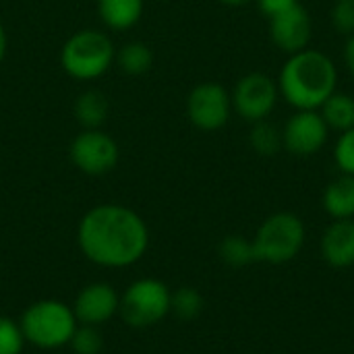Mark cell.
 Masks as SVG:
<instances>
[{
  "label": "cell",
  "instance_id": "obj_1",
  "mask_svg": "<svg viewBox=\"0 0 354 354\" xmlns=\"http://www.w3.org/2000/svg\"><path fill=\"white\" fill-rule=\"evenodd\" d=\"M77 245L87 261L106 270H124L143 259L149 249V228L131 207L102 203L83 214Z\"/></svg>",
  "mask_w": 354,
  "mask_h": 354
},
{
  "label": "cell",
  "instance_id": "obj_2",
  "mask_svg": "<svg viewBox=\"0 0 354 354\" xmlns=\"http://www.w3.org/2000/svg\"><path fill=\"white\" fill-rule=\"evenodd\" d=\"M276 83L280 95L295 110H319L336 91L338 68L328 54L305 48L288 56Z\"/></svg>",
  "mask_w": 354,
  "mask_h": 354
},
{
  "label": "cell",
  "instance_id": "obj_3",
  "mask_svg": "<svg viewBox=\"0 0 354 354\" xmlns=\"http://www.w3.org/2000/svg\"><path fill=\"white\" fill-rule=\"evenodd\" d=\"M19 326L27 344L39 351H58L68 346L79 322L71 305L58 299H41L23 311Z\"/></svg>",
  "mask_w": 354,
  "mask_h": 354
},
{
  "label": "cell",
  "instance_id": "obj_4",
  "mask_svg": "<svg viewBox=\"0 0 354 354\" xmlns=\"http://www.w3.org/2000/svg\"><path fill=\"white\" fill-rule=\"evenodd\" d=\"M116 60L112 39L97 29L75 31L60 50V66L79 81H93L110 71Z\"/></svg>",
  "mask_w": 354,
  "mask_h": 354
},
{
  "label": "cell",
  "instance_id": "obj_5",
  "mask_svg": "<svg viewBox=\"0 0 354 354\" xmlns=\"http://www.w3.org/2000/svg\"><path fill=\"white\" fill-rule=\"evenodd\" d=\"M307 230L303 220L290 212L272 214L257 230L253 239L255 261L270 266H282L292 261L305 245Z\"/></svg>",
  "mask_w": 354,
  "mask_h": 354
},
{
  "label": "cell",
  "instance_id": "obj_6",
  "mask_svg": "<svg viewBox=\"0 0 354 354\" xmlns=\"http://www.w3.org/2000/svg\"><path fill=\"white\" fill-rule=\"evenodd\" d=\"M172 290L158 278H139L120 295L118 315L133 330H147L170 315Z\"/></svg>",
  "mask_w": 354,
  "mask_h": 354
},
{
  "label": "cell",
  "instance_id": "obj_7",
  "mask_svg": "<svg viewBox=\"0 0 354 354\" xmlns=\"http://www.w3.org/2000/svg\"><path fill=\"white\" fill-rule=\"evenodd\" d=\"M232 110L247 122L266 120L280 97L278 83L266 73H247L241 77L230 93Z\"/></svg>",
  "mask_w": 354,
  "mask_h": 354
},
{
  "label": "cell",
  "instance_id": "obj_8",
  "mask_svg": "<svg viewBox=\"0 0 354 354\" xmlns=\"http://www.w3.org/2000/svg\"><path fill=\"white\" fill-rule=\"evenodd\" d=\"M71 162L77 170L89 176H102L116 168L120 149L118 143L100 129H83L71 143Z\"/></svg>",
  "mask_w": 354,
  "mask_h": 354
},
{
  "label": "cell",
  "instance_id": "obj_9",
  "mask_svg": "<svg viewBox=\"0 0 354 354\" xmlns=\"http://www.w3.org/2000/svg\"><path fill=\"white\" fill-rule=\"evenodd\" d=\"M232 114V97L220 83L205 81L191 89L187 97V116L199 131L212 133L222 129Z\"/></svg>",
  "mask_w": 354,
  "mask_h": 354
},
{
  "label": "cell",
  "instance_id": "obj_10",
  "mask_svg": "<svg viewBox=\"0 0 354 354\" xmlns=\"http://www.w3.org/2000/svg\"><path fill=\"white\" fill-rule=\"evenodd\" d=\"M330 129L324 122L319 110H297L282 127L284 149L292 156H315L328 143Z\"/></svg>",
  "mask_w": 354,
  "mask_h": 354
},
{
  "label": "cell",
  "instance_id": "obj_11",
  "mask_svg": "<svg viewBox=\"0 0 354 354\" xmlns=\"http://www.w3.org/2000/svg\"><path fill=\"white\" fill-rule=\"evenodd\" d=\"M71 307L79 324L100 328L118 315L120 295L108 282H91L77 292Z\"/></svg>",
  "mask_w": 354,
  "mask_h": 354
},
{
  "label": "cell",
  "instance_id": "obj_12",
  "mask_svg": "<svg viewBox=\"0 0 354 354\" xmlns=\"http://www.w3.org/2000/svg\"><path fill=\"white\" fill-rule=\"evenodd\" d=\"M268 21H270V37L274 46L286 52L288 56L309 48L313 35V23L309 10L301 2L284 12L274 15Z\"/></svg>",
  "mask_w": 354,
  "mask_h": 354
},
{
  "label": "cell",
  "instance_id": "obj_13",
  "mask_svg": "<svg viewBox=\"0 0 354 354\" xmlns=\"http://www.w3.org/2000/svg\"><path fill=\"white\" fill-rule=\"evenodd\" d=\"M322 257L338 270L354 266V218L334 220L322 236Z\"/></svg>",
  "mask_w": 354,
  "mask_h": 354
},
{
  "label": "cell",
  "instance_id": "obj_14",
  "mask_svg": "<svg viewBox=\"0 0 354 354\" xmlns=\"http://www.w3.org/2000/svg\"><path fill=\"white\" fill-rule=\"evenodd\" d=\"M324 209L332 220L354 218V176L340 174L324 191Z\"/></svg>",
  "mask_w": 354,
  "mask_h": 354
},
{
  "label": "cell",
  "instance_id": "obj_15",
  "mask_svg": "<svg viewBox=\"0 0 354 354\" xmlns=\"http://www.w3.org/2000/svg\"><path fill=\"white\" fill-rule=\"evenodd\" d=\"M143 0H97V12L108 29L124 31L139 23Z\"/></svg>",
  "mask_w": 354,
  "mask_h": 354
},
{
  "label": "cell",
  "instance_id": "obj_16",
  "mask_svg": "<svg viewBox=\"0 0 354 354\" xmlns=\"http://www.w3.org/2000/svg\"><path fill=\"white\" fill-rule=\"evenodd\" d=\"M75 118L83 129H100L110 112V104L108 97L97 91V89H87L83 93L77 95L75 100Z\"/></svg>",
  "mask_w": 354,
  "mask_h": 354
},
{
  "label": "cell",
  "instance_id": "obj_17",
  "mask_svg": "<svg viewBox=\"0 0 354 354\" xmlns=\"http://www.w3.org/2000/svg\"><path fill=\"white\" fill-rule=\"evenodd\" d=\"M319 114L330 131L344 133L354 127V97L344 91H334L324 106L319 108Z\"/></svg>",
  "mask_w": 354,
  "mask_h": 354
},
{
  "label": "cell",
  "instance_id": "obj_18",
  "mask_svg": "<svg viewBox=\"0 0 354 354\" xmlns=\"http://www.w3.org/2000/svg\"><path fill=\"white\" fill-rule=\"evenodd\" d=\"M116 64L124 75H145L153 64V52L143 41H129L116 52Z\"/></svg>",
  "mask_w": 354,
  "mask_h": 354
},
{
  "label": "cell",
  "instance_id": "obj_19",
  "mask_svg": "<svg viewBox=\"0 0 354 354\" xmlns=\"http://www.w3.org/2000/svg\"><path fill=\"white\" fill-rule=\"evenodd\" d=\"M249 143L255 149V153L259 156H276L280 149H284L282 143V129H278L276 124H272L268 118L253 122L251 133H249Z\"/></svg>",
  "mask_w": 354,
  "mask_h": 354
},
{
  "label": "cell",
  "instance_id": "obj_20",
  "mask_svg": "<svg viewBox=\"0 0 354 354\" xmlns=\"http://www.w3.org/2000/svg\"><path fill=\"white\" fill-rule=\"evenodd\" d=\"M203 311V297L193 286H180L172 292L170 299V313L180 322H193Z\"/></svg>",
  "mask_w": 354,
  "mask_h": 354
},
{
  "label": "cell",
  "instance_id": "obj_21",
  "mask_svg": "<svg viewBox=\"0 0 354 354\" xmlns=\"http://www.w3.org/2000/svg\"><path fill=\"white\" fill-rule=\"evenodd\" d=\"M218 253H220L222 261L226 266H230V268H245V266H249V263L255 261L253 241H249L245 236H239V234L226 236L220 243Z\"/></svg>",
  "mask_w": 354,
  "mask_h": 354
},
{
  "label": "cell",
  "instance_id": "obj_22",
  "mask_svg": "<svg viewBox=\"0 0 354 354\" xmlns=\"http://www.w3.org/2000/svg\"><path fill=\"white\" fill-rule=\"evenodd\" d=\"M68 348L73 354H100L104 351V336L100 328L79 324L68 342Z\"/></svg>",
  "mask_w": 354,
  "mask_h": 354
},
{
  "label": "cell",
  "instance_id": "obj_23",
  "mask_svg": "<svg viewBox=\"0 0 354 354\" xmlns=\"http://www.w3.org/2000/svg\"><path fill=\"white\" fill-rule=\"evenodd\" d=\"M25 336L12 317L0 315V354H21L25 348Z\"/></svg>",
  "mask_w": 354,
  "mask_h": 354
},
{
  "label": "cell",
  "instance_id": "obj_24",
  "mask_svg": "<svg viewBox=\"0 0 354 354\" xmlns=\"http://www.w3.org/2000/svg\"><path fill=\"white\" fill-rule=\"evenodd\" d=\"M334 162L342 174L354 176V127L340 133L334 145Z\"/></svg>",
  "mask_w": 354,
  "mask_h": 354
},
{
  "label": "cell",
  "instance_id": "obj_25",
  "mask_svg": "<svg viewBox=\"0 0 354 354\" xmlns=\"http://www.w3.org/2000/svg\"><path fill=\"white\" fill-rule=\"evenodd\" d=\"M332 27L342 35L354 33V0H336L332 6Z\"/></svg>",
  "mask_w": 354,
  "mask_h": 354
},
{
  "label": "cell",
  "instance_id": "obj_26",
  "mask_svg": "<svg viewBox=\"0 0 354 354\" xmlns=\"http://www.w3.org/2000/svg\"><path fill=\"white\" fill-rule=\"evenodd\" d=\"M257 4H259V10H261L268 19H272L274 15L284 12V10H288L290 6L299 4V0H257Z\"/></svg>",
  "mask_w": 354,
  "mask_h": 354
},
{
  "label": "cell",
  "instance_id": "obj_27",
  "mask_svg": "<svg viewBox=\"0 0 354 354\" xmlns=\"http://www.w3.org/2000/svg\"><path fill=\"white\" fill-rule=\"evenodd\" d=\"M344 64L351 71V75L354 77V33L348 35L346 44H344Z\"/></svg>",
  "mask_w": 354,
  "mask_h": 354
},
{
  "label": "cell",
  "instance_id": "obj_28",
  "mask_svg": "<svg viewBox=\"0 0 354 354\" xmlns=\"http://www.w3.org/2000/svg\"><path fill=\"white\" fill-rule=\"evenodd\" d=\"M6 46H8V39H6V31H4V25L0 23V64L6 56Z\"/></svg>",
  "mask_w": 354,
  "mask_h": 354
},
{
  "label": "cell",
  "instance_id": "obj_29",
  "mask_svg": "<svg viewBox=\"0 0 354 354\" xmlns=\"http://www.w3.org/2000/svg\"><path fill=\"white\" fill-rule=\"evenodd\" d=\"M220 2L226 4V6H247V4H251L255 0H220Z\"/></svg>",
  "mask_w": 354,
  "mask_h": 354
}]
</instances>
